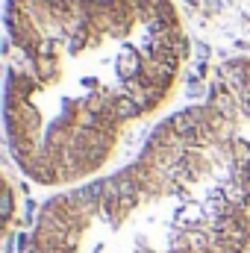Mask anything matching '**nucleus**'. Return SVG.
Here are the masks:
<instances>
[{
	"instance_id": "3",
	"label": "nucleus",
	"mask_w": 250,
	"mask_h": 253,
	"mask_svg": "<svg viewBox=\"0 0 250 253\" xmlns=\"http://www.w3.org/2000/svg\"><path fill=\"white\" fill-rule=\"evenodd\" d=\"M197 135L224 159L233 189L250 209V62L230 59L218 68L206 103L197 106Z\"/></svg>"
},
{
	"instance_id": "2",
	"label": "nucleus",
	"mask_w": 250,
	"mask_h": 253,
	"mask_svg": "<svg viewBox=\"0 0 250 253\" xmlns=\"http://www.w3.org/2000/svg\"><path fill=\"white\" fill-rule=\"evenodd\" d=\"M24 253H250V209L197 106L171 115L115 174L47 197Z\"/></svg>"
},
{
	"instance_id": "1",
	"label": "nucleus",
	"mask_w": 250,
	"mask_h": 253,
	"mask_svg": "<svg viewBox=\"0 0 250 253\" xmlns=\"http://www.w3.org/2000/svg\"><path fill=\"white\" fill-rule=\"evenodd\" d=\"M188 50L171 0H9L3 115L21 174L47 189L94 180Z\"/></svg>"
}]
</instances>
